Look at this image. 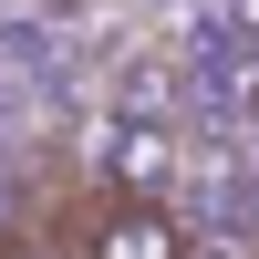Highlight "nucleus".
Returning <instances> with one entry per match:
<instances>
[{"mask_svg":"<svg viewBox=\"0 0 259 259\" xmlns=\"http://www.w3.org/2000/svg\"><path fill=\"white\" fill-rule=\"evenodd\" d=\"M187 166V135L166 114H94L83 124V177L94 197H166Z\"/></svg>","mask_w":259,"mask_h":259,"instance_id":"f257e3e1","label":"nucleus"},{"mask_svg":"<svg viewBox=\"0 0 259 259\" xmlns=\"http://www.w3.org/2000/svg\"><path fill=\"white\" fill-rule=\"evenodd\" d=\"M177 249H187L177 197H94V218H83V249H73V259H177Z\"/></svg>","mask_w":259,"mask_h":259,"instance_id":"f03ea898","label":"nucleus"},{"mask_svg":"<svg viewBox=\"0 0 259 259\" xmlns=\"http://www.w3.org/2000/svg\"><path fill=\"white\" fill-rule=\"evenodd\" d=\"M21 228H41V218H31V187L0 166V239H21Z\"/></svg>","mask_w":259,"mask_h":259,"instance_id":"7ed1b4c3","label":"nucleus"},{"mask_svg":"<svg viewBox=\"0 0 259 259\" xmlns=\"http://www.w3.org/2000/svg\"><path fill=\"white\" fill-rule=\"evenodd\" d=\"M0 259H73V249H62L52 228H21V239H0Z\"/></svg>","mask_w":259,"mask_h":259,"instance_id":"20e7f679","label":"nucleus"},{"mask_svg":"<svg viewBox=\"0 0 259 259\" xmlns=\"http://www.w3.org/2000/svg\"><path fill=\"white\" fill-rule=\"evenodd\" d=\"M177 259H249V249H239V239H218V228H187V249H177Z\"/></svg>","mask_w":259,"mask_h":259,"instance_id":"39448f33","label":"nucleus"}]
</instances>
